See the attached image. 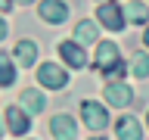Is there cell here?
<instances>
[{"instance_id":"6da1fadb","label":"cell","mask_w":149,"mask_h":140,"mask_svg":"<svg viewBox=\"0 0 149 140\" xmlns=\"http://www.w3.org/2000/svg\"><path fill=\"white\" fill-rule=\"evenodd\" d=\"M96 69H102V72L109 75V78H115V75H121V56H118V47L112 44V41H102L100 47H96Z\"/></svg>"},{"instance_id":"7a4b0ae2","label":"cell","mask_w":149,"mask_h":140,"mask_svg":"<svg viewBox=\"0 0 149 140\" xmlns=\"http://www.w3.org/2000/svg\"><path fill=\"white\" fill-rule=\"evenodd\" d=\"M81 115H84V121H87L90 131H106V125H109V112L102 109L100 103H93V100L81 103Z\"/></svg>"},{"instance_id":"3957f363","label":"cell","mask_w":149,"mask_h":140,"mask_svg":"<svg viewBox=\"0 0 149 140\" xmlns=\"http://www.w3.org/2000/svg\"><path fill=\"white\" fill-rule=\"evenodd\" d=\"M37 78H40V84L44 87H50V90H59V87H65V72L59 69V65H53V62H47V65H40L37 69Z\"/></svg>"},{"instance_id":"277c9868","label":"cell","mask_w":149,"mask_h":140,"mask_svg":"<svg viewBox=\"0 0 149 140\" xmlns=\"http://www.w3.org/2000/svg\"><path fill=\"white\" fill-rule=\"evenodd\" d=\"M96 13H100V22L106 28H112V31H121V28H124V13H121V6H115V3H102Z\"/></svg>"},{"instance_id":"5b68a950","label":"cell","mask_w":149,"mask_h":140,"mask_svg":"<svg viewBox=\"0 0 149 140\" xmlns=\"http://www.w3.org/2000/svg\"><path fill=\"white\" fill-rule=\"evenodd\" d=\"M106 100H109L112 106H121V109H124V106L134 100V93H130L127 84H121V81H109V84H106Z\"/></svg>"},{"instance_id":"8992f818","label":"cell","mask_w":149,"mask_h":140,"mask_svg":"<svg viewBox=\"0 0 149 140\" xmlns=\"http://www.w3.org/2000/svg\"><path fill=\"white\" fill-rule=\"evenodd\" d=\"M6 125H9V134H16V137H25L28 128H31L28 115L22 109H16V106H9V109H6Z\"/></svg>"},{"instance_id":"52a82bcc","label":"cell","mask_w":149,"mask_h":140,"mask_svg":"<svg viewBox=\"0 0 149 140\" xmlns=\"http://www.w3.org/2000/svg\"><path fill=\"white\" fill-rule=\"evenodd\" d=\"M59 53H62V59L72 69H84L87 65V56H84L81 44H74V41H65V44H59Z\"/></svg>"},{"instance_id":"ba28073f","label":"cell","mask_w":149,"mask_h":140,"mask_svg":"<svg viewBox=\"0 0 149 140\" xmlns=\"http://www.w3.org/2000/svg\"><path fill=\"white\" fill-rule=\"evenodd\" d=\"M50 131H53V137H59V140H72L74 134H78V125H74V118H68V115H56V118L50 121Z\"/></svg>"},{"instance_id":"9c48e42d","label":"cell","mask_w":149,"mask_h":140,"mask_svg":"<svg viewBox=\"0 0 149 140\" xmlns=\"http://www.w3.org/2000/svg\"><path fill=\"white\" fill-rule=\"evenodd\" d=\"M65 16H68V9H65V3H59V0H44L40 3V19L44 22H65Z\"/></svg>"},{"instance_id":"30bf717a","label":"cell","mask_w":149,"mask_h":140,"mask_svg":"<svg viewBox=\"0 0 149 140\" xmlns=\"http://www.w3.org/2000/svg\"><path fill=\"white\" fill-rule=\"evenodd\" d=\"M115 131H118V137H121V140H140V137H143V134H140L137 118H130V115H124V118L115 125Z\"/></svg>"},{"instance_id":"8fae6325","label":"cell","mask_w":149,"mask_h":140,"mask_svg":"<svg viewBox=\"0 0 149 140\" xmlns=\"http://www.w3.org/2000/svg\"><path fill=\"white\" fill-rule=\"evenodd\" d=\"M22 106L28 112H44V93L40 90H22Z\"/></svg>"},{"instance_id":"7c38bea8","label":"cell","mask_w":149,"mask_h":140,"mask_svg":"<svg viewBox=\"0 0 149 140\" xmlns=\"http://www.w3.org/2000/svg\"><path fill=\"white\" fill-rule=\"evenodd\" d=\"M34 56H37V47L31 44V41H19V44H16V59L22 65H31V62H34Z\"/></svg>"},{"instance_id":"4fadbf2b","label":"cell","mask_w":149,"mask_h":140,"mask_svg":"<svg viewBox=\"0 0 149 140\" xmlns=\"http://www.w3.org/2000/svg\"><path fill=\"white\" fill-rule=\"evenodd\" d=\"M74 37H78L81 44L96 41V25H93V22H78V25H74Z\"/></svg>"},{"instance_id":"5bb4252c","label":"cell","mask_w":149,"mask_h":140,"mask_svg":"<svg viewBox=\"0 0 149 140\" xmlns=\"http://www.w3.org/2000/svg\"><path fill=\"white\" fill-rule=\"evenodd\" d=\"M127 19H130V22H137V25H143V22L149 19V9L134 0V3H127Z\"/></svg>"},{"instance_id":"9a60e30c","label":"cell","mask_w":149,"mask_h":140,"mask_svg":"<svg viewBox=\"0 0 149 140\" xmlns=\"http://www.w3.org/2000/svg\"><path fill=\"white\" fill-rule=\"evenodd\" d=\"M13 78H16V72H13V62H9V56L0 53V87L13 84Z\"/></svg>"},{"instance_id":"2e32d148","label":"cell","mask_w":149,"mask_h":140,"mask_svg":"<svg viewBox=\"0 0 149 140\" xmlns=\"http://www.w3.org/2000/svg\"><path fill=\"white\" fill-rule=\"evenodd\" d=\"M130 69H134L137 78H146V75H149V56L146 53H137V56H134V62H130Z\"/></svg>"},{"instance_id":"e0dca14e","label":"cell","mask_w":149,"mask_h":140,"mask_svg":"<svg viewBox=\"0 0 149 140\" xmlns=\"http://www.w3.org/2000/svg\"><path fill=\"white\" fill-rule=\"evenodd\" d=\"M3 37H6V22L0 19V41H3Z\"/></svg>"},{"instance_id":"ac0fdd59","label":"cell","mask_w":149,"mask_h":140,"mask_svg":"<svg viewBox=\"0 0 149 140\" xmlns=\"http://www.w3.org/2000/svg\"><path fill=\"white\" fill-rule=\"evenodd\" d=\"M0 9H9V0H0Z\"/></svg>"},{"instance_id":"d6986e66","label":"cell","mask_w":149,"mask_h":140,"mask_svg":"<svg viewBox=\"0 0 149 140\" xmlns=\"http://www.w3.org/2000/svg\"><path fill=\"white\" fill-rule=\"evenodd\" d=\"M143 41H146V47H149V28H146V34H143Z\"/></svg>"},{"instance_id":"ffe728a7","label":"cell","mask_w":149,"mask_h":140,"mask_svg":"<svg viewBox=\"0 0 149 140\" xmlns=\"http://www.w3.org/2000/svg\"><path fill=\"white\" fill-rule=\"evenodd\" d=\"M22 3H31V0H22Z\"/></svg>"},{"instance_id":"44dd1931","label":"cell","mask_w":149,"mask_h":140,"mask_svg":"<svg viewBox=\"0 0 149 140\" xmlns=\"http://www.w3.org/2000/svg\"><path fill=\"white\" fill-rule=\"evenodd\" d=\"M102 3H106V0H102Z\"/></svg>"}]
</instances>
